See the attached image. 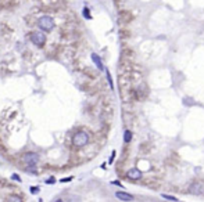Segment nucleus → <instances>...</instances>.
Returning a JSON list of instances; mask_svg holds the SVG:
<instances>
[{
    "label": "nucleus",
    "mask_w": 204,
    "mask_h": 202,
    "mask_svg": "<svg viewBox=\"0 0 204 202\" xmlns=\"http://www.w3.org/2000/svg\"><path fill=\"white\" fill-rule=\"evenodd\" d=\"M89 143V134L86 132H76L72 136V144L75 147H85L86 144Z\"/></svg>",
    "instance_id": "obj_1"
},
{
    "label": "nucleus",
    "mask_w": 204,
    "mask_h": 202,
    "mask_svg": "<svg viewBox=\"0 0 204 202\" xmlns=\"http://www.w3.org/2000/svg\"><path fill=\"white\" fill-rule=\"evenodd\" d=\"M38 25H39V28L42 31H46V32H50V31L54 28V21H53L52 17L49 15H43L39 18V21H38Z\"/></svg>",
    "instance_id": "obj_2"
},
{
    "label": "nucleus",
    "mask_w": 204,
    "mask_h": 202,
    "mask_svg": "<svg viewBox=\"0 0 204 202\" xmlns=\"http://www.w3.org/2000/svg\"><path fill=\"white\" fill-rule=\"evenodd\" d=\"M189 192L193 195H204V183L203 181H194L189 186Z\"/></svg>",
    "instance_id": "obj_3"
},
{
    "label": "nucleus",
    "mask_w": 204,
    "mask_h": 202,
    "mask_svg": "<svg viewBox=\"0 0 204 202\" xmlns=\"http://www.w3.org/2000/svg\"><path fill=\"white\" fill-rule=\"evenodd\" d=\"M31 42L38 47H42L45 44V42H46V36L42 32H32L31 33Z\"/></svg>",
    "instance_id": "obj_4"
},
{
    "label": "nucleus",
    "mask_w": 204,
    "mask_h": 202,
    "mask_svg": "<svg viewBox=\"0 0 204 202\" xmlns=\"http://www.w3.org/2000/svg\"><path fill=\"white\" fill-rule=\"evenodd\" d=\"M22 161L28 165V166H35L39 162V155L36 152H26L22 157Z\"/></svg>",
    "instance_id": "obj_5"
},
{
    "label": "nucleus",
    "mask_w": 204,
    "mask_h": 202,
    "mask_svg": "<svg viewBox=\"0 0 204 202\" xmlns=\"http://www.w3.org/2000/svg\"><path fill=\"white\" fill-rule=\"evenodd\" d=\"M115 197H117L119 201H124V202L133 201V195L129 194V192H125V191H117L115 192Z\"/></svg>",
    "instance_id": "obj_6"
},
{
    "label": "nucleus",
    "mask_w": 204,
    "mask_h": 202,
    "mask_svg": "<svg viewBox=\"0 0 204 202\" xmlns=\"http://www.w3.org/2000/svg\"><path fill=\"white\" fill-rule=\"evenodd\" d=\"M126 176H128V179H131V180H139L142 177V172L139 169H136V168H132V169L128 170Z\"/></svg>",
    "instance_id": "obj_7"
},
{
    "label": "nucleus",
    "mask_w": 204,
    "mask_h": 202,
    "mask_svg": "<svg viewBox=\"0 0 204 202\" xmlns=\"http://www.w3.org/2000/svg\"><path fill=\"white\" fill-rule=\"evenodd\" d=\"M92 60H93V62H95V64H96V67H97V68H99L100 71H102V69H104L102 60H100V57L97 56V54H95V53H93V54H92Z\"/></svg>",
    "instance_id": "obj_8"
},
{
    "label": "nucleus",
    "mask_w": 204,
    "mask_h": 202,
    "mask_svg": "<svg viewBox=\"0 0 204 202\" xmlns=\"http://www.w3.org/2000/svg\"><path fill=\"white\" fill-rule=\"evenodd\" d=\"M132 140V132L131 130H125V133H124V143L129 144Z\"/></svg>",
    "instance_id": "obj_9"
},
{
    "label": "nucleus",
    "mask_w": 204,
    "mask_h": 202,
    "mask_svg": "<svg viewBox=\"0 0 204 202\" xmlns=\"http://www.w3.org/2000/svg\"><path fill=\"white\" fill-rule=\"evenodd\" d=\"M7 202H22V199H21L20 197H17V195H11V197H8Z\"/></svg>",
    "instance_id": "obj_10"
},
{
    "label": "nucleus",
    "mask_w": 204,
    "mask_h": 202,
    "mask_svg": "<svg viewBox=\"0 0 204 202\" xmlns=\"http://www.w3.org/2000/svg\"><path fill=\"white\" fill-rule=\"evenodd\" d=\"M161 197H162V198H165V199H168V201H174V202L178 201V198H176V197L168 195V194H161Z\"/></svg>",
    "instance_id": "obj_11"
},
{
    "label": "nucleus",
    "mask_w": 204,
    "mask_h": 202,
    "mask_svg": "<svg viewBox=\"0 0 204 202\" xmlns=\"http://www.w3.org/2000/svg\"><path fill=\"white\" fill-rule=\"evenodd\" d=\"M11 180H15V181H18V183L22 181V180H21V177L18 176L17 173H13V174H11Z\"/></svg>",
    "instance_id": "obj_12"
},
{
    "label": "nucleus",
    "mask_w": 204,
    "mask_h": 202,
    "mask_svg": "<svg viewBox=\"0 0 204 202\" xmlns=\"http://www.w3.org/2000/svg\"><path fill=\"white\" fill-rule=\"evenodd\" d=\"M39 191H40L39 187H31V192L32 194H39Z\"/></svg>",
    "instance_id": "obj_13"
},
{
    "label": "nucleus",
    "mask_w": 204,
    "mask_h": 202,
    "mask_svg": "<svg viewBox=\"0 0 204 202\" xmlns=\"http://www.w3.org/2000/svg\"><path fill=\"white\" fill-rule=\"evenodd\" d=\"M114 158H115V151H112L111 157H110V161H109V163H112V161H114Z\"/></svg>",
    "instance_id": "obj_14"
},
{
    "label": "nucleus",
    "mask_w": 204,
    "mask_h": 202,
    "mask_svg": "<svg viewBox=\"0 0 204 202\" xmlns=\"http://www.w3.org/2000/svg\"><path fill=\"white\" fill-rule=\"evenodd\" d=\"M83 14H85V17H86V18H90V15H89V11H88V8H83Z\"/></svg>",
    "instance_id": "obj_15"
},
{
    "label": "nucleus",
    "mask_w": 204,
    "mask_h": 202,
    "mask_svg": "<svg viewBox=\"0 0 204 202\" xmlns=\"http://www.w3.org/2000/svg\"><path fill=\"white\" fill-rule=\"evenodd\" d=\"M71 180H72V177H68V179H61L60 181H61V183H67V181H71Z\"/></svg>",
    "instance_id": "obj_16"
},
{
    "label": "nucleus",
    "mask_w": 204,
    "mask_h": 202,
    "mask_svg": "<svg viewBox=\"0 0 204 202\" xmlns=\"http://www.w3.org/2000/svg\"><path fill=\"white\" fill-rule=\"evenodd\" d=\"M54 181H56V179H49V180H46V184H53Z\"/></svg>",
    "instance_id": "obj_17"
},
{
    "label": "nucleus",
    "mask_w": 204,
    "mask_h": 202,
    "mask_svg": "<svg viewBox=\"0 0 204 202\" xmlns=\"http://www.w3.org/2000/svg\"><path fill=\"white\" fill-rule=\"evenodd\" d=\"M112 184H115V186H119V187H122V184L119 181H112Z\"/></svg>",
    "instance_id": "obj_18"
},
{
    "label": "nucleus",
    "mask_w": 204,
    "mask_h": 202,
    "mask_svg": "<svg viewBox=\"0 0 204 202\" xmlns=\"http://www.w3.org/2000/svg\"><path fill=\"white\" fill-rule=\"evenodd\" d=\"M54 202H64V201H63V199H61V198H57Z\"/></svg>",
    "instance_id": "obj_19"
}]
</instances>
